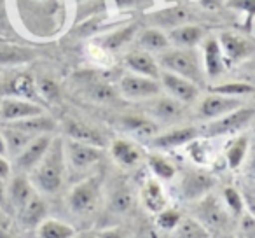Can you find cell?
<instances>
[{
  "label": "cell",
  "mask_w": 255,
  "mask_h": 238,
  "mask_svg": "<svg viewBox=\"0 0 255 238\" xmlns=\"http://www.w3.org/2000/svg\"><path fill=\"white\" fill-rule=\"evenodd\" d=\"M65 174H67V161H65L63 139L54 135L46 154L32 168L28 179L37 191L54 195L63 186Z\"/></svg>",
  "instance_id": "obj_1"
},
{
  "label": "cell",
  "mask_w": 255,
  "mask_h": 238,
  "mask_svg": "<svg viewBox=\"0 0 255 238\" xmlns=\"http://www.w3.org/2000/svg\"><path fill=\"white\" fill-rule=\"evenodd\" d=\"M157 63L161 70L171 72L180 77H185L198 84L201 88L205 84V70H203L201 54L196 51V47L187 49V47H173L170 46L166 51L157 54Z\"/></svg>",
  "instance_id": "obj_2"
},
{
  "label": "cell",
  "mask_w": 255,
  "mask_h": 238,
  "mask_svg": "<svg viewBox=\"0 0 255 238\" xmlns=\"http://www.w3.org/2000/svg\"><path fill=\"white\" fill-rule=\"evenodd\" d=\"M102 179L98 175L82 179L68 193V209L77 216H89L100 205L102 200Z\"/></svg>",
  "instance_id": "obj_3"
},
{
  "label": "cell",
  "mask_w": 255,
  "mask_h": 238,
  "mask_svg": "<svg viewBox=\"0 0 255 238\" xmlns=\"http://www.w3.org/2000/svg\"><path fill=\"white\" fill-rule=\"evenodd\" d=\"M255 110L252 107H243L233 110L229 114L217 117L208 121L205 126L199 128V133L205 137H226V135H234V133L243 132L247 126H250V123L254 121Z\"/></svg>",
  "instance_id": "obj_4"
},
{
  "label": "cell",
  "mask_w": 255,
  "mask_h": 238,
  "mask_svg": "<svg viewBox=\"0 0 255 238\" xmlns=\"http://www.w3.org/2000/svg\"><path fill=\"white\" fill-rule=\"evenodd\" d=\"M63 151L67 165H70L77 172L89 170L103 160V147L79 142V140H63Z\"/></svg>",
  "instance_id": "obj_5"
},
{
  "label": "cell",
  "mask_w": 255,
  "mask_h": 238,
  "mask_svg": "<svg viewBox=\"0 0 255 238\" xmlns=\"http://www.w3.org/2000/svg\"><path fill=\"white\" fill-rule=\"evenodd\" d=\"M161 84L157 79H150L145 75L133 74L128 72L119 79V93L128 100H135V102H147L154 96L161 95Z\"/></svg>",
  "instance_id": "obj_6"
},
{
  "label": "cell",
  "mask_w": 255,
  "mask_h": 238,
  "mask_svg": "<svg viewBox=\"0 0 255 238\" xmlns=\"http://www.w3.org/2000/svg\"><path fill=\"white\" fill-rule=\"evenodd\" d=\"M159 84H161V89L168 93V96L175 98L177 102L180 103H191L194 102L196 98L199 96V88L198 84H194L192 81L185 77H180L177 74H171V72H166V70H161L159 74Z\"/></svg>",
  "instance_id": "obj_7"
},
{
  "label": "cell",
  "mask_w": 255,
  "mask_h": 238,
  "mask_svg": "<svg viewBox=\"0 0 255 238\" xmlns=\"http://www.w3.org/2000/svg\"><path fill=\"white\" fill-rule=\"evenodd\" d=\"M35 193L37 189L30 182L28 175L18 172L9 177V184H5V209L18 214Z\"/></svg>",
  "instance_id": "obj_8"
},
{
  "label": "cell",
  "mask_w": 255,
  "mask_h": 238,
  "mask_svg": "<svg viewBox=\"0 0 255 238\" xmlns=\"http://www.w3.org/2000/svg\"><path fill=\"white\" fill-rule=\"evenodd\" d=\"M217 39L227 65L241 63L254 54V42L236 32H222Z\"/></svg>",
  "instance_id": "obj_9"
},
{
  "label": "cell",
  "mask_w": 255,
  "mask_h": 238,
  "mask_svg": "<svg viewBox=\"0 0 255 238\" xmlns=\"http://www.w3.org/2000/svg\"><path fill=\"white\" fill-rule=\"evenodd\" d=\"M54 133H44V135H37L26 144V147L19 154H16L12 160L16 163V168L21 174H30L32 168L42 160V156L46 154L47 147H49L51 140H53Z\"/></svg>",
  "instance_id": "obj_10"
},
{
  "label": "cell",
  "mask_w": 255,
  "mask_h": 238,
  "mask_svg": "<svg viewBox=\"0 0 255 238\" xmlns=\"http://www.w3.org/2000/svg\"><path fill=\"white\" fill-rule=\"evenodd\" d=\"M243 105V100L236 98V96H226L219 95V93H210L199 103L198 114L201 119L205 121H212L217 117L224 116V114H229L233 110L240 109Z\"/></svg>",
  "instance_id": "obj_11"
},
{
  "label": "cell",
  "mask_w": 255,
  "mask_h": 238,
  "mask_svg": "<svg viewBox=\"0 0 255 238\" xmlns=\"http://www.w3.org/2000/svg\"><path fill=\"white\" fill-rule=\"evenodd\" d=\"M42 112V107L32 100L18 98V96H7V98L0 100V121L2 123L19 121V119L37 116Z\"/></svg>",
  "instance_id": "obj_12"
},
{
  "label": "cell",
  "mask_w": 255,
  "mask_h": 238,
  "mask_svg": "<svg viewBox=\"0 0 255 238\" xmlns=\"http://www.w3.org/2000/svg\"><path fill=\"white\" fill-rule=\"evenodd\" d=\"M198 221L206 230H220L227 224L229 214L215 196H203L198 200Z\"/></svg>",
  "instance_id": "obj_13"
},
{
  "label": "cell",
  "mask_w": 255,
  "mask_h": 238,
  "mask_svg": "<svg viewBox=\"0 0 255 238\" xmlns=\"http://www.w3.org/2000/svg\"><path fill=\"white\" fill-rule=\"evenodd\" d=\"M199 46L203 49L201 61L206 77H219V75H222L227 68V63L222 49H220L219 39L213 35H205V39H203V42Z\"/></svg>",
  "instance_id": "obj_14"
},
{
  "label": "cell",
  "mask_w": 255,
  "mask_h": 238,
  "mask_svg": "<svg viewBox=\"0 0 255 238\" xmlns=\"http://www.w3.org/2000/svg\"><path fill=\"white\" fill-rule=\"evenodd\" d=\"M213 186H215V179L212 175L205 172H187L180 182L182 196L191 202H198L199 198L210 195Z\"/></svg>",
  "instance_id": "obj_15"
},
{
  "label": "cell",
  "mask_w": 255,
  "mask_h": 238,
  "mask_svg": "<svg viewBox=\"0 0 255 238\" xmlns=\"http://www.w3.org/2000/svg\"><path fill=\"white\" fill-rule=\"evenodd\" d=\"M199 128L196 126H182V128H173L166 133L152 137V146L157 149H177L182 146H189L194 140H198Z\"/></svg>",
  "instance_id": "obj_16"
},
{
  "label": "cell",
  "mask_w": 255,
  "mask_h": 238,
  "mask_svg": "<svg viewBox=\"0 0 255 238\" xmlns=\"http://www.w3.org/2000/svg\"><path fill=\"white\" fill-rule=\"evenodd\" d=\"M124 65L129 68V72L138 75H145L150 79H157L159 81L161 67L157 63L156 56L143 49H135L131 53H128L124 58Z\"/></svg>",
  "instance_id": "obj_17"
},
{
  "label": "cell",
  "mask_w": 255,
  "mask_h": 238,
  "mask_svg": "<svg viewBox=\"0 0 255 238\" xmlns=\"http://www.w3.org/2000/svg\"><path fill=\"white\" fill-rule=\"evenodd\" d=\"M168 40H170V46L173 47H198L199 44L205 39V30L199 25H191V23H184V25H178L175 28H171L166 33Z\"/></svg>",
  "instance_id": "obj_18"
},
{
  "label": "cell",
  "mask_w": 255,
  "mask_h": 238,
  "mask_svg": "<svg viewBox=\"0 0 255 238\" xmlns=\"http://www.w3.org/2000/svg\"><path fill=\"white\" fill-rule=\"evenodd\" d=\"M121 126L124 132L131 133L133 137L142 140H149L159 133V126L156 121L142 116H124L121 117Z\"/></svg>",
  "instance_id": "obj_19"
},
{
  "label": "cell",
  "mask_w": 255,
  "mask_h": 238,
  "mask_svg": "<svg viewBox=\"0 0 255 238\" xmlns=\"http://www.w3.org/2000/svg\"><path fill=\"white\" fill-rule=\"evenodd\" d=\"M110 154H112L114 161L124 168L136 167L142 160V151L126 139L114 140L112 146H110Z\"/></svg>",
  "instance_id": "obj_20"
},
{
  "label": "cell",
  "mask_w": 255,
  "mask_h": 238,
  "mask_svg": "<svg viewBox=\"0 0 255 238\" xmlns=\"http://www.w3.org/2000/svg\"><path fill=\"white\" fill-rule=\"evenodd\" d=\"M16 216L21 221L23 226L37 228L47 217V205L42 200V196H40L39 193H35V195L28 200V203H26Z\"/></svg>",
  "instance_id": "obj_21"
},
{
  "label": "cell",
  "mask_w": 255,
  "mask_h": 238,
  "mask_svg": "<svg viewBox=\"0 0 255 238\" xmlns=\"http://www.w3.org/2000/svg\"><path fill=\"white\" fill-rule=\"evenodd\" d=\"M149 102V112L152 114L156 119H163V121H171L177 119L184 110V103L177 102L171 96H154V98L147 100Z\"/></svg>",
  "instance_id": "obj_22"
},
{
  "label": "cell",
  "mask_w": 255,
  "mask_h": 238,
  "mask_svg": "<svg viewBox=\"0 0 255 238\" xmlns=\"http://www.w3.org/2000/svg\"><path fill=\"white\" fill-rule=\"evenodd\" d=\"M7 125H12L16 128L23 130V132L30 133V135H44V133H54L56 132V123H54L53 117L46 116V112L37 114L32 117H25V119H19V121H11Z\"/></svg>",
  "instance_id": "obj_23"
},
{
  "label": "cell",
  "mask_w": 255,
  "mask_h": 238,
  "mask_svg": "<svg viewBox=\"0 0 255 238\" xmlns=\"http://www.w3.org/2000/svg\"><path fill=\"white\" fill-rule=\"evenodd\" d=\"M142 203L150 214H157L159 210H163L166 207V195L163 191V186L154 179H147L145 184L142 188Z\"/></svg>",
  "instance_id": "obj_24"
},
{
  "label": "cell",
  "mask_w": 255,
  "mask_h": 238,
  "mask_svg": "<svg viewBox=\"0 0 255 238\" xmlns=\"http://www.w3.org/2000/svg\"><path fill=\"white\" fill-rule=\"evenodd\" d=\"M65 133H67V137L72 140L93 144V146H98V147L105 146V139H103L102 133L93 128V126L84 125V123H81V121H68L67 125H65Z\"/></svg>",
  "instance_id": "obj_25"
},
{
  "label": "cell",
  "mask_w": 255,
  "mask_h": 238,
  "mask_svg": "<svg viewBox=\"0 0 255 238\" xmlns=\"http://www.w3.org/2000/svg\"><path fill=\"white\" fill-rule=\"evenodd\" d=\"M2 135H4L5 140V149H7V156L14 158L16 154H19L23 149L26 147V144L33 139V135L23 132V130L16 128L12 125H7V123H2V128H0Z\"/></svg>",
  "instance_id": "obj_26"
},
{
  "label": "cell",
  "mask_w": 255,
  "mask_h": 238,
  "mask_svg": "<svg viewBox=\"0 0 255 238\" xmlns=\"http://www.w3.org/2000/svg\"><path fill=\"white\" fill-rule=\"evenodd\" d=\"M75 233L77 231L74 226L63 223V221L51 219V217H46L37 226V237L39 238H74Z\"/></svg>",
  "instance_id": "obj_27"
},
{
  "label": "cell",
  "mask_w": 255,
  "mask_h": 238,
  "mask_svg": "<svg viewBox=\"0 0 255 238\" xmlns=\"http://www.w3.org/2000/svg\"><path fill=\"white\" fill-rule=\"evenodd\" d=\"M138 46L142 47L143 51L150 54H159L163 51H166L170 47V40H168V35L159 28H147L145 32L140 33L138 37Z\"/></svg>",
  "instance_id": "obj_28"
},
{
  "label": "cell",
  "mask_w": 255,
  "mask_h": 238,
  "mask_svg": "<svg viewBox=\"0 0 255 238\" xmlns=\"http://www.w3.org/2000/svg\"><path fill=\"white\" fill-rule=\"evenodd\" d=\"M33 58V51L25 46H16V44H0V67H9V65H23L28 63Z\"/></svg>",
  "instance_id": "obj_29"
},
{
  "label": "cell",
  "mask_w": 255,
  "mask_h": 238,
  "mask_svg": "<svg viewBox=\"0 0 255 238\" xmlns=\"http://www.w3.org/2000/svg\"><path fill=\"white\" fill-rule=\"evenodd\" d=\"M248 146H250L248 135H238L229 142V146L226 147V161L231 170H238L243 165L248 153Z\"/></svg>",
  "instance_id": "obj_30"
},
{
  "label": "cell",
  "mask_w": 255,
  "mask_h": 238,
  "mask_svg": "<svg viewBox=\"0 0 255 238\" xmlns=\"http://www.w3.org/2000/svg\"><path fill=\"white\" fill-rule=\"evenodd\" d=\"M9 93L11 96H18V98L32 100L37 102L39 100V91H37V84L30 74H18L9 84Z\"/></svg>",
  "instance_id": "obj_31"
},
{
  "label": "cell",
  "mask_w": 255,
  "mask_h": 238,
  "mask_svg": "<svg viewBox=\"0 0 255 238\" xmlns=\"http://www.w3.org/2000/svg\"><path fill=\"white\" fill-rule=\"evenodd\" d=\"M135 32H136V25L123 26V28L116 30V32L107 33V35L103 37V40H100V47L107 51L121 49V47L126 46V44L135 37Z\"/></svg>",
  "instance_id": "obj_32"
},
{
  "label": "cell",
  "mask_w": 255,
  "mask_h": 238,
  "mask_svg": "<svg viewBox=\"0 0 255 238\" xmlns=\"http://www.w3.org/2000/svg\"><path fill=\"white\" fill-rule=\"evenodd\" d=\"M173 231L177 238H212L210 231L192 217H185V219L182 217Z\"/></svg>",
  "instance_id": "obj_33"
},
{
  "label": "cell",
  "mask_w": 255,
  "mask_h": 238,
  "mask_svg": "<svg viewBox=\"0 0 255 238\" xmlns=\"http://www.w3.org/2000/svg\"><path fill=\"white\" fill-rule=\"evenodd\" d=\"M154 18H156V21L159 23L161 26H166V28L171 30V28H175V26L187 23L189 11L184 7H177V5H173V7H170V9H163V11L156 12Z\"/></svg>",
  "instance_id": "obj_34"
},
{
  "label": "cell",
  "mask_w": 255,
  "mask_h": 238,
  "mask_svg": "<svg viewBox=\"0 0 255 238\" xmlns=\"http://www.w3.org/2000/svg\"><path fill=\"white\" fill-rule=\"evenodd\" d=\"M255 91L254 84L245 81H231V82H222V84H215L210 88V93H219V95L226 96H236V98H243Z\"/></svg>",
  "instance_id": "obj_35"
},
{
  "label": "cell",
  "mask_w": 255,
  "mask_h": 238,
  "mask_svg": "<svg viewBox=\"0 0 255 238\" xmlns=\"http://www.w3.org/2000/svg\"><path fill=\"white\" fill-rule=\"evenodd\" d=\"M135 205V196L129 188H119L112 193L109 200V207L114 214H126Z\"/></svg>",
  "instance_id": "obj_36"
},
{
  "label": "cell",
  "mask_w": 255,
  "mask_h": 238,
  "mask_svg": "<svg viewBox=\"0 0 255 238\" xmlns=\"http://www.w3.org/2000/svg\"><path fill=\"white\" fill-rule=\"evenodd\" d=\"M149 168L157 181H170L177 174L175 165L170 160H166L164 156H159V154L149 156Z\"/></svg>",
  "instance_id": "obj_37"
},
{
  "label": "cell",
  "mask_w": 255,
  "mask_h": 238,
  "mask_svg": "<svg viewBox=\"0 0 255 238\" xmlns=\"http://www.w3.org/2000/svg\"><path fill=\"white\" fill-rule=\"evenodd\" d=\"M156 216H157L156 217L157 226H159L161 230H164V231H173L175 228H177V224L180 223V219H182V214L178 212L177 209H168V207H164L163 210H159Z\"/></svg>",
  "instance_id": "obj_38"
},
{
  "label": "cell",
  "mask_w": 255,
  "mask_h": 238,
  "mask_svg": "<svg viewBox=\"0 0 255 238\" xmlns=\"http://www.w3.org/2000/svg\"><path fill=\"white\" fill-rule=\"evenodd\" d=\"M224 203L226 209L229 210L233 216H240L243 214V196L240 195V191L234 188H226L224 189Z\"/></svg>",
  "instance_id": "obj_39"
},
{
  "label": "cell",
  "mask_w": 255,
  "mask_h": 238,
  "mask_svg": "<svg viewBox=\"0 0 255 238\" xmlns=\"http://www.w3.org/2000/svg\"><path fill=\"white\" fill-rule=\"evenodd\" d=\"M37 84V91H39V96H42L47 102H54V100L60 96V88L58 84L49 77H42L35 82Z\"/></svg>",
  "instance_id": "obj_40"
},
{
  "label": "cell",
  "mask_w": 255,
  "mask_h": 238,
  "mask_svg": "<svg viewBox=\"0 0 255 238\" xmlns=\"http://www.w3.org/2000/svg\"><path fill=\"white\" fill-rule=\"evenodd\" d=\"M88 93H89V98H93L95 102H100V103L112 102V100L116 98L114 88L109 84H105V82H98V84L91 86Z\"/></svg>",
  "instance_id": "obj_41"
},
{
  "label": "cell",
  "mask_w": 255,
  "mask_h": 238,
  "mask_svg": "<svg viewBox=\"0 0 255 238\" xmlns=\"http://www.w3.org/2000/svg\"><path fill=\"white\" fill-rule=\"evenodd\" d=\"M114 4L119 11L128 9H147L152 5V0H114Z\"/></svg>",
  "instance_id": "obj_42"
},
{
  "label": "cell",
  "mask_w": 255,
  "mask_h": 238,
  "mask_svg": "<svg viewBox=\"0 0 255 238\" xmlns=\"http://www.w3.org/2000/svg\"><path fill=\"white\" fill-rule=\"evenodd\" d=\"M231 5L238 11H245L252 16L254 12V7H255V0H231Z\"/></svg>",
  "instance_id": "obj_43"
},
{
  "label": "cell",
  "mask_w": 255,
  "mask_h": 238,
  "mask_svg": "<svg viewBox=\"0 0 255 238\" xmlns=\"http://www.w3.org/2000/svg\"><path fill=\"white\" fill-rule=\"evenodd\" d=\"M12 175V167L9 163L7 156H0V179L2 181H7Z\"/></svg>",
  "instance_id": "obj_44"
},
{
  "label": "cell",
  "mask_w": 255,
  "mask_h": 238,
  "mask_svg": "<svg viewBox=\"0 0 255 238\" xmlns=\"http://www.w3.org/2000/svg\"><path fill=\"white\" fill-rule=\"evenodd\" d=\"M96 238H124V237H123V231L112 228V230H103L100 235H96Z\"/></svg>",
  "instance_id": "obj_45"
},
{
  "label": "cell",
  "mask_w": 255,
  "mask_h": 238,
  "mask_svg": "<svg viewBox=\"0 0 255 238\" xmlns=\"http://www.w3.org/2000/svg\"><path fill=\"white\" fill-rule=\"evenodd\" d=\"M0 207L7 210L5 209V181H2V179H0Z\"/></svg>",
  "instance_id": "obj_46"
},
{
  "label": "cell",
  "mask_w": 255,
  "mask_h": 238,
  "mask_svg": "<svg viewBox=\"0 0 255 238\" xmlns=\"http://www.w3.org/2000/svg\"><path fill=\"white\" fill-rule=\"evenodd\" d=\"M0 228H7V214L0 207Z\"/></svg>",
  "instance_id": "obj_47"
},
{
  "label": "cell",
  "mask_w": 255,
  "mask_h": 238,
  "mask_svg": "<svg viewBox=\"0 0 255 238\" xmlns=\"http://www.w3.org/2000/svg\"><path fill=\"white\" fill-rule=\"evenodd\" d=\"M0 156H7V149H5V140H4V135L0 132Z\"/></svg>",
  "instance_id": "obj_48"
},
{
  "label": "cell",
  "mask_w": 255,
  "mask_h": 238,
  "mask_svg": "<svg viewBox=\"0 0 255 238\" xmlns=\"http://www.w3.org/2000/svg\"><path fill=\"white\" fill-rule=\"evenodd\" d=\"M0 238H16V237L9 233L7 228H0Z\"/></svg>",
  "instance_id": "obj_49"
},
{
  "label": "cell",
  "mask_w": 255,
  "mask_h": 238,
  "mask_svg": "<svg viewBox=\"0 0 255 238\" xmlns=\"http://www.w3.org/2000/svg\"><path fill=\"white\" fill-rule=\"evenodd\" d=\"M74 238H96V235H93V233H82V235H77L75 233V237Z\"/></svg>",
  "instance_id": "obj_50"
},
{
  "label": "cell",
  "mask_w": 255,
  "mask_h": 238,
  "mask_svg": "<svg viewBox=\"0 0 255 238\" xmlns=\"http://www.w3.org/2000/svg\"><path fill=\"white\" fill-rule=\"evenodd\" d=\"M77 2H84V0H77Z\"/></svg>",
  "instance_id": "obj_51"
}]
</instances>
